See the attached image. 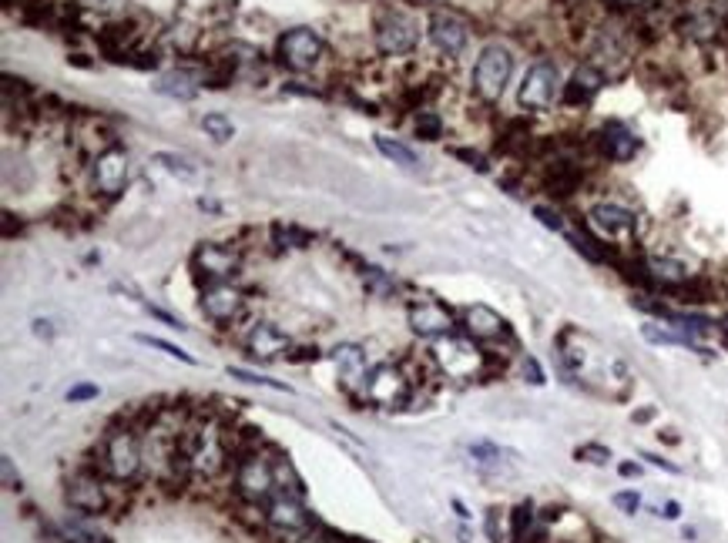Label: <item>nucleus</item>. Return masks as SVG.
Segmentation results:
<instances>
[{
    "mask_svg": "<svg viewBox=\"0 0 728 543\" xmlns=\"http://www.w3.org/2000/svg\"><path fill=\"white\" fill-rule=\"evenodd\" d=\"M557 359L570 383H578L581 389L611 396V400H625L631 389V372L625 362L578 329H564L557 336Z\"/></svg>",
    "mask_w": 728,
    "mask_h": 543,
    "instance_id": "f257e3e1",
    "label": "nucleus"
},
{
    "mask_svg": "<svg viewBox=\"0 0 728 543\" xmlns=\"http://www.w3.org/2000/svg\"><path fill=\"white\" fill-rule=\"evenodd\" d=\"M178 450L189 459L191 476H215L222 473L225 459H229V446H225V433L215 423H189L182 429Z\"/></svg>",
    "mask_w": 728,
    "mask_h": 543,
    "instance_id": "f03ea898",
    "label": "nucleus"
},
{
    "mask_svg": "<svg viewBox=\"0 0 728 543\" xmlns=\"http://www.w3.org/2000/svg\"><path fill=\"white\" fill-rule=\"evenodd\" d=\"M430 359L447 379H460V383H470V379H481L487 376V353H481L470 339H460V336H440L433 339V349H430Z\"/></svg>",
    "mask_w": 728,
    "mask_h": 543,
    "instance_id": "7ed1b4c3",
    "label": "nucleus"
},
{
    "mask_svg": "<svg viewBox=\"0 0 728 543\" xmlns=\"http://www.w3.org/2000/svg\"><path fill=\"white\" fill-rule=\"evenodd\" d=\"M101 466L117 483H132L134 476L142 473V466H145L142 436H138L132 426L111 429V433L104 436V446H101Z\"/></svg>",
    "mask_w": 728,
    "mask_h": 543,
    "instance_id": "20e7f679",
    "label": "nucleus"
},
{
    "mask_svg": "<svg viewBox=\"0 0 728 543\" xmlns=\"http://www.w3.org/2000/svg\"><path fill=\"white\" fill-rule=\"evenodd\" d=\"M235 493L246 503H255V507H265L279 493L276 466L263 450L235 459Z\"/></svg>",
    "mask_w": 728,
    "mask_h": 543,
    "instance_id": "39448f33",
    "label": "nucleus"
},
{
    "mask_svg": "<svg viewBox=\"0 0 728 543\" xmlns=\"http://www.w3.org/2000/svg\"><path fill=\"white\" fill-rule=\"evenodd\" d=\"M363 400L373 402L376 409H403L413 396V383L407 379V372L393 366V362H383L373 366L363 379Z\"/></svg>",
    "mask_w": 728,
    "mask_h": 543,
    "instance_id": "423d86ee",
    "label": "nucleus"
},
{
    "mask_svg": "<svg viewBox=\"0 0 728 543\" xmlns=\"http://www.w3.org/2000/svg\"><path fill=\"white\" fill-rule=\"evenodd\" d=\"M510 74H514V54H510L507 47H500V44L483 47L477 64H473V91H477V98L487 101V104L500 101V94L507 91Z\"/></svg>",
    "mask_w": 728,
    "mask_h": 543,
    "instance_id": "0eeeda50",
    "label": "nucleus"
},
{
    "mask_svg": "<svg viewBox=\"0 0 728 543\" xmlns=\"http://www.w3.org/2000/svg\"><path fill=\"white\" fill-rule=\"evenodd\" d=\"M561 91H564V85H561L557 64H551V61H538L534 68H527L524 81H521V87H517V104L527 108V111H547L554 101H557Z\"/></svg>",
    "mask_w": 728,
    "mask_h": 543,
    "instance_id": "6e6552de",
    "label": "nucleus"
},
{
    "mask_svg": "<svg viewBox=\"0 0 728 543\" xmlns=\"http://www.w3.org/2000/svg\"><path fill=\"white\" fill-rule=\"evenodd\" d=\"M265 523L272 530H279L286 540H295V537L306 533L316 520H312V514L303 507V497H292L286 490H279L276 497L265 503Z\"/></svg>",
    "mask_w": 728,
    "mask_h": 543,
    "instance_id": "1a4fd4ad",
    "label": "nucleus"
},
{
    "mask_svg": "<svg viewBox=\"0 0 728 543\" xmlns=\"http://www.w3.org/2000/svg\"><path fill=\"white\" fill-rule=\"evenodd\" d=\"M64 500L71 507L74 514L85 516H98L108 510V490H104V480L98 473H71L68 483H64Z\"/></svg>",
    "mask_w": 728,
    "mask_h": 543,
    "instance_id": "9d476101",
    "label": "nucleus"
},
{
    "mask_svg": "<svg viewBox=\"0 0 728 543\" xmlns=\"http://www.w3.org/2000/svg\"><path fill=\"white\" fill-rule=\"evenodd\" d=\"M191 272L205 286H219V282H229L239 272V255H235L232 248H225V245L205 242L191 255Z\"/></svg>",
    "mask_w": 728,
    "mask_h": 543,
    "instance_id": "9b49d317",
    "label": "nucleus"
},
{
    "mask_svg": "<svg viewBox=\"0 0 728 543\" xmlns=\"http://www.w3.org/2000/svg\"><path fill=\"white\" fill-rule=\"evenodd\" d=\"M279 58L292 71H309L322 58V37L309 28H292L279 37Z\"/></svg>",
    "mask_w": 728,
    "mask_h": 543,
    "instance_id": "f8f14e48",
    "label": "nucleus"
},
{
    "mask_svg": "<svg viewBox=\"0 0 728 543\" xmlns=\"http://www.w3.org/2000/svg\"><path fill=\"white\" fill-rule=\"evenodd\" d=\"M409 329L417 332L420 339H440V336H450L453 332V312L437 299H420L409 305Z\"/></svg>",
    "mask_w": 728,
    "mask_h": 543,
    "instance_id": "ddd939ff",
    "label": "nucleus"
},
{
    "mask_svg": "<svg viewBox=\"0 0 728 543\" xmlns=\"http://www.w3.org/2000/svg\"><path fill=\"white\" fill-rule=\"evenodd\" d=\"M246 309V292L232 282H219V286H205L202 292V312L205 319H212L215 326H225L239 319Z\"/></svg>",
    "mask_w": 728,
    "mask_h": 543,
    "instance_id": "4468645a",
    "label": "nucleus"
},
{
    "mask_svg": "<svg viewBox=\"0 0 728 543\" xmlns=\"http://www.w3.org/2000/svg\"><path fill=\"white\" fill-rule=\"evenodd\" d=\"M464 329L473 343H507V339H514L510 322L490 305H470L464 312Z\"/></svg>",
    "mask_w": 728,
    "mask_h": 543,
    "instance_id": "2eb2a0df",
    "label": "nucleus"
},
{
    "mask_svg": "<svg viewBox=\"0 0 728 543\" xmlns=\"http://www.w3.org/2000/svg\"><path fill=\"white\" fill-rule=\"evenodd\" d=\"M376 44L383 54H409V51L417 47V24L403 14L379 17Z\"/></svg>",
    "mask_w": 728,
    "mask_h": 543,
    "instance_id": "dca6fc26",
    "label": "nucleus"
},
{
    "mask_svg": "<svg viewBox=\"0 0 728 543\" xmlns=\"http://www.w3.org/2000/svg\"><path fill=\"white\" fill-rule=\"evenodd\" d=\"M246 349L252 359L259 362H276V359H289V336L282 329H276L272 322H259L255 329L246 336Z\"/></svg>",
    "mask_w": 728,
    "mask_h": 543,
    "instance_id": "f3484780",
    "label": "nucleus"
},
{
    "mask_svg": "<svg viewBox=\"0 0 728 543\" xmlns=\"http://www.w3.org/2000/svg\"><path fill=\"white\" fill-rule=\"evenodd\" d=\"M587 218H591V225H595L601 235H608V239H621V235H631V231L638 229L635 212H627L625 205H614V201L591 205Z\"/></svg>",
    "mask_w": 728,
    "mask_h": 543,
    "instance_id": "a211bd4d",
    "label": "nucleus"
},
{
    "mask_svg": "<svg viewBox=\"0 0 728 543\" xmlns=\"http://www.w3.org/2000/svg\"><path fill=\"white\" fill-rule=\"evenodd\" d=\"M597 148L611 158V161H631V158L638 155L641 142H638V134L627 128V125H621V121H608V125L601 128V134H597Z\"/></svg>",
    "mask_w": 728,
    "mask_h": 543,
    "instance_id": "6ab92c4d",
    "label": "nucleus"
},
{
    "mask_svg": "<svg viewBox=\"0 0 728 543\" xmlns=\"http://www.w3.org/2000/svg\"><path fill=\"white\" fill-rule=\"evenodd\" d=\"M94 185L101 188L104 195L125 191V185H128V158H125V151L111 148V151L98 155V161H94Z\"/></svg>",
    "mask_w": 728,
    "mask_h": 543,
    "instance_id": "aec40b11",
    "label": "nucleus"
},
{
    "mask_svg": "<svg viewBox=\"0 0 728 543\" xmlns=\"http://www.w3.org/2000/svg\"><path fill=\"white\" fill-rule=\"evenodd\" d=\"M466 24L457 20L453 14H433L430 17V41L437 44L447 58H457L466 47Z\"/></svg>",
    "mask_w": 728,
    "mask_h": 543,
    "instance_id": "412c9836",
    "label": "nucleus"
},
{
    "mask_svg": "<svg viewBox=\"0 0 728 543\" xmlns=\"http://www.w3.org/2000/svg\"><path fill=\"white\" fill-rule=\"evenodd\" d=\"M601 87H604V74L597 71L595 64H581V68L574 71V77L564 85V91H561V101L570 104V108H578V104H591Z\"/></svg>",
    "mask_w": 728,
    "mask_h": 543,
    "instance_id": "4be33fe9",
    "label": "nucleus"
},
{
    "mask_svg": "<svg viewBox=\"0 0 728 543\" xmlns=\"http://www.w3.org/2000/svg\"><path fill=\"white\" fill-rule=\"evenodd\" d=\"M333 362L336 369L343 372L346 386H363L366 379V353L356 343H343L333 349Z\"/></svg>",
    "mask_w": 728,
    "mask_h": 543,
    "instance_id": "5701e85b",
    "label": "nucleus"
},
{
    "mask_svg": "<svg viewBox=\"0 0 728 543\" xmlns=\"http://www.w3.org/2000/svg\"><path fill=\"white\" fill-rule=\"evenodd\" d=\"M155 91H158V94H165V98L191 101L195 94H198V85H195V77H191V74L168 71V74H161L158 81H155Z\"/></svg>",
    "mask_w": 728,
    "mask_h": 543,
    "instance_id": "b1692460",
    "label": "nucleus"
},
{
    "mask_svg": "<svg viewBox=\"0 0 728 543\" xmlns=\"http://www.w3.org/2000/svg\"><path fill=\"white\" fill-rule=\"evenodd\" d=\"M373 142H376L379 155L390 158L393 165L407 168V172H420V158H417V151H413V148H407L403 142H393V138H386V134H376Z\"/></svg>",
    "mask_w": 728,
    "mask_h": 543,
    "instance_id": "393cba45",
    "label": "nucleus"
},
{
    "mask_svg": "<svg viewBox=\"0 0 728 543\" xmlns=\"http://www.w3.org/2000/svg\"><path fill=\"white\" fill-rule=\"evenodd\" d=\"M641 336L648 339L651 345H692V349H699V353H705L695 339H688L684 332H678V329H671V326H655V322H644L641 326Z\"/></svg>",
    "mask_w": 728,
    "mask_h": 543,
    "instance_id": "a878e982",
    "label": "nucleus"
},
{
    "mask_svg": "<svg viewBox=\"0 0 728 543\" xmlns=\"http://www.w3.org/2000/svg\"><path fill=\"white\" fill-rule=\"evenodd\" d=\"M272 466H276L279 490H286V493H292V497H303V493H306V490H303V480H299V473L292 470L289 457H272Z\"/></svg>",
    "mask_w": 728,
    "mask_h": 543,
    "instance_id": "bb28decb",
    "label": "nucleus"
},
{
    "mask_svg": "<svg viewBox=\"0 0 728 543\" xmlns=\"http://www.w3.org/2000/svg\"><path fill=\"white\" fill-rule=\"evenodd\" d=\"M155 165H161L165 172L168 174H175V178H185V182H191L195 174H198V168L191 165L189 158H182V155H172V151H158V155L151 158Z\"/></svg>",
    "mask_w": 728,
    "mask_h": 543,
    "instance_id": "cd10ccee",
    "label": "nucleus"
},
{
    "mask_svg": "<svg viewBox=\"0 0 728 543\" xmlns=\"http://www.w3.org/2000/svg\"><path fill=\"white\" fill-rule=\"evenodd\" d=\"M470 457H473V463H477L481 470H500V466L507 463V459H504L507 453L494 443H473L470 446Z\"/></svg>",
    "mask_w": 728,
    "mask_h": 543,
    "instance_id": "c85d7f7f",
    "label": "nucleus"
},
{
    "mask_svg": "<svg viewBox=\"0 0 728 543\" xmlns=\"http://www.w3.org/2000/svg\"><path fill=\"white\" fill-rule=\"evenodd\" d=\"M202 128H205V134L212 138V142H232L235 138V125L229 121V118L222 115V111H212V115H205L202 118Z\"/></svg>",
    "mask_w": 728,
    "mask_h": 543,
    "instance_id": "c756f323",
    "label": "nucleus"
},
{
    "mask_svg": "<svg viewBox=\"0 0 728 543\" xmlns=\"http://www.w3.org/2000/svg\"><path fill=\"white\" fill-rule=\"evenodd\" d=\"M138 343L151 345V349H158V353H165L168 359H178V362H185V366H195V356L191 353H185V349H178V345L165 343V339H158V336H138Z\"/></svg>",
    "mask_w": 728,
    "mask_h": 543,
    "instance_id": "7c9ffc66",
    "label": "nucleus"
},
{
    "mask_svg": "<svg viewBox=\"0 0 728 543\" xmlns=\"http://www.w3.org/2000/svg\"><path fill=\"white\" fill-rule=\"evenodd\" d=\"M574 457L581 459V463H591V466H608L611 463V450L601 443H584L574 450Z\"/></svg>",
    "mask_w": 728,
    "mask_h": 543,
    "instance_id": "2f4dec72",
    "label": "nucleus"
},
{
    "mask_svg": "<svg viewBox=\"0 0 728 543\" xmlns=\"http://www.w3.org/2000/svg\"><path fill=\"white\" fill-rule=\"evenodd\" d=\"M229 376H232V379H242V383L269 386V389H276V393H289V386H286V383H276V379H269V376H255V372H246V369H239V366H229Z\"/></svg>",
    "mask_w": 728,
    "mask_h": 543,
    "instance_id": "473e14b6",
    "label": "nucleus"
},
{
    "mask_svg": "<svg viewBox=\"0 0 728 543\" xmlns=\"http://www.w3.org/2000/svg\"><path fill=\"white\" fill-rule=\"evenodd\" d=\"M417 134H420L423 142H437L440 134H443V121H440L437 115H430V111H426V115L417 118Z\"/></svg>",
    "mask_w": 728,
    "mask_h": 543,
    "instance_id": "72a5a7b5",
    "label": "nucleus"
},
{
    "mask_svg": "<svg viewBox=\"0 0 728 543\" xmlns=\"http://www.w3.org/2000/svg\"><path fill=\"white\" fill-rule=\"evenodd\" d=\"M614 507L621 510V514L635 516L641 510V493H635V490H621V493H614Z\"/></svg>",
    "mask_w": 728,
    "mask_h": 543,
    "instance_id": "f704fd0d",
    "label": "nucleus"
},
{
    "mask_svg": "<svg viewBox=\"0 0 728 543\" xmlns=\"http://www.w3.org/2000/svg\"><path fill=\"white\" fill-rule=\"evenodd\" d=\"M534 218H538V222L544 225V229H551V231H568V229H564V218H561V215L554 212V208L534 205Z\"/></svg>",
    "mask_w": 728,
    "mask_h": 543,
    "instance_id": "c9c22d12",
    "label": "nucleus"
},
{
    "mask_svg": "<svg viewBox=\"0 0 728 543\" xmlns=\"http://www.w3.org/2000/svg\"><path fill=\"white\" fill-rule=\"evenodd\" d=\"M450 155L460 158V161H466L473 172H490V165H487V158H483L481 151H470V148H453Z\"/></svg>",
    "mask_w": 728,
    "mask_h": 543,
    "instance_id": "e433bc0d",
    "label": "nucleus"
},
{
    "mask_svg": "<svg viewBox=\"0 0 728 543\" xmlns=\"http://www.w3.org/2000/svg\"><path fill=\"white\" fill-rule=\"evenodd\" d=\"M366 288L369 292H376V296H383V292H393L396 288V282H390V279H383V272L379 269H366Z\"/></svg>",
    "mask_w": 728,
    "mask_h": 543,
    "instance_id": "4c0bfd02",
    "label": "nucleus"
},
{
    "mask_svg": "<svg viewBox=\"0 0 728 543\" xmlns=\"http://www.w3.org/2000/svg\"><path fill=\"white\" fill-rule=\"evenodd\" d=\"M101 396V389L94 386V383H77V386L68 389V402H88V400H98Z\"/></svg>",
    "mask_w": 728,
    "mask_h": 543,
    "instance_id": "58836bf2",
    "label": "nucleus"
},
{
    "mask_svg": "<svg viewBox=\"0 0 728 543\" xmlns=\"http://www.w3.org/2000/svg\"><path fill=\"white\" fill-rule=\"evenodd\" d=\"M487 537L490 543H504V530H500V510H487Z\"/></svg>",
    "mask_w": 728,
    "mask_h": 543,
    "instance_id": "ea45409f",
    "label": "nucleus"
},
{
    "mask_svg": "<svg viewBox=\"0 0 728 543\" xmlns=\"http://www.w3.org/2000/svg\"><path fill=\"white\" fill-rule=\"evenodd\" d=\"M0 470H4V486L7 490H20V476L14 473V459L0 457Z\"/></svg>",
    "mask_w": 728,
    "mask_h": 543,
    "instance_id": "a19ab883",
    "label": "nucleus"
},
{
    "mask_svg": "<svg viewBox=\"0 0 728 543\" xmlns=\"http://www.w3.org/2000/svg\"><path fill=\"white\" fill-rule=\"evenodd\" d=\"M524 376H527V383H534V386H544V383H547V379H544V369H540V362L530 356L524 359Z\"/></svg>",
    "mask_w": 728,
    "mask_h": 543,
    "instance_id": "79ce46f5",
    "label": "nucleus"
},
{
    "mask_svg": "<svg viewBox=\"0 0 728 543\" xmlns=\"http://www.w3.org/2000/svg\"><path fill=\"white\" fill-rule=\"evenodd\" d=\"M641 459H648V463H651V466H658V470L682 473V466H675V463H668L665 457H655V453H641Z\"/></svg>",
    "mask_w": 728,
    "mask_h": 543,
    "instance_id": "37998d69",
    "label": "nucleus"
},
{
    "mask_svg": "<svg viewBox=\"0 0 728 543\" xmlns=\"http://www.w3.org/2000/svg\"><path fill=\"white\" fill-rule=\"evenodd\" d=\"M658 516H665V520H678V516H682V507H678L675 500H668L665 507H658Z\"/></svg>",
    "mask_w": 728,
    "mask_h": 543,
    "instance_id": "c03bdc74",
    "label": "nucleus"
},
{
    "mask_svg": "<svg viewBox=\"0 0 728 543\" xmlns=\"http://www.w3.org/2000/svg\"><path fill=\"white\" fill-rule=\"evenodd\" d=\"M148 312H151V319L165 322V326H172V329H182V322H178V319H172L168 312H161V309H151V305H148Z\"/></svg>",
    "mask_w": 728,
    "mask_h": 543,
    "instance_id": "a18cd8bd",
    "label": "nucleus"
},
{
    "mask_svg": "<svg viewBox=\"0 0 728 543\" xmlns=\"http://www.w3.org/2000/svg\"><path fill=\"white\" fill-rule=\"evenodd\" d=\"M618 473H621L625 480H638V476H641V466H638V463H621V466H618Z\"/></svg>",
    "mask_w": 728,
    "mask_h": 543,
    "instance_id": "49530a36",
    "label": "nucleus"
},
{
    "mask_svg": "<svg viewBox=\"0 0 728 543\" xmlns=\"http://www.w3.org/2000/svg\"><path fill=\"white\" fill-rule=\"evenodd\" d=\"M34 332H37L41 339H51V336H54V329H51V322H44V319H37V322H34Z\"/></svg>",
    "mask_w": 728,
    "mask_h": 543,
    "instance_id": "de8ad7c7",
    "label": "nucleus"
},
{
    "mask_svg": "<svg viewBox=\"0 0 728 543\" xmlns=\"http://www.w3.org/2000/svg\"><path fill=\"white\" fill-rule=\"evenodd\" d=\"M651 416H655V409H651V406H648V409H638V413L631 416V419H635V423H648V419H651Z\"/></svg>",
    "mask_w": 728,
    "mask_h": 543,
    "instance_id": "09e8293b",
    "label": "nucleus"
},
{
    "mask_svg": "<svg viewBox=\"0 0 728 543\" xmlns=\"http://www.w3.org/2000/svg\"><path fill=\"white\" fill-rule=\"evenodd\" d=\"M718 339H722V345L728 349V322H722V326H718Z\"/></svg>",
    "mask_w": 728,
    "mask_h": 543,
    "instance_id": "8fccbe9b",
    "label": "nucleus"
}]
</instances>
